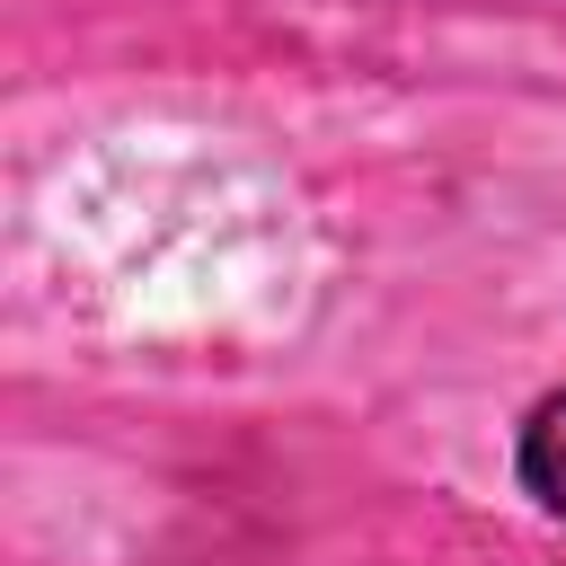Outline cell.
I'll list each match as a JSON object with an SVG mask.
<instances>
[{"label":"cell","mask_w":566,"mask_h":566,"mask_svg":"<svg viewBox=\"0 0 566 566\" xmlns=\"http://www.w3.org/2000/svg\"><path fill=\"white\" fill-rule=\"evenodd\" d=\"M513 478H522V495H531L539 513L566 522V389H548V398L522 416V433H513Z\"/></svg>","instance_id":"6da1fadb"}]
</instances>
